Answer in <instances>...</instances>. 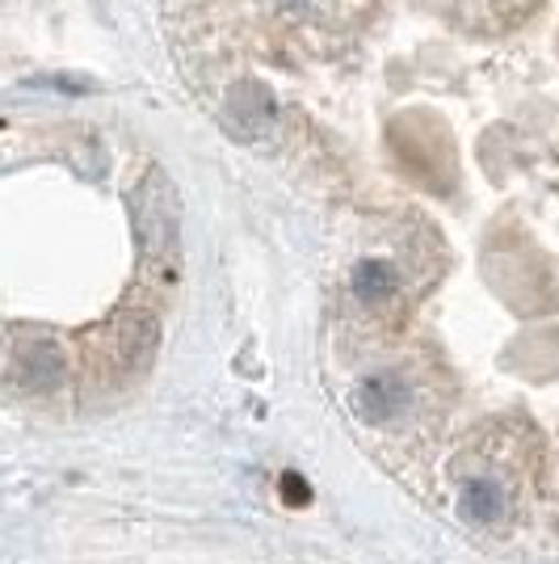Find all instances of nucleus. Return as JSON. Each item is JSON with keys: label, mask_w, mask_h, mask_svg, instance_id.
I'll return each instance as SVG.
<instances>
[{"label": "nucleus", "mask_w": 559, "mask_h": 564, "mask_svg": "<svg viewBox=\"0 0 559 564\" xmlns=\"http://www.w3.org/2000/svg\"><path fill=\"white\" fill-rule=\"evenodd\" d=\"M135 228L147 261H177V212H173V189L164 186L161 173H152L143 182L135 198Z\"/></svg>", "instance_id": "1"}, {"label": "nucleus", "mask_w": 559, "mask_h": 564, "mask_svg": "<svg viewBox=\"0 0 559 564\" xmlns=\"http://www.w3.org/2000/svg\"><path fill=\"white\" fill-rule=\"evenodd\" d=\"M161 350V325L147 316V312H135L118 325L114 337V358L122 376H143L152 367V358Z\"/></svg>", "instance_id": "2"}, {"label": "nucleus", "mask_w": 559, "mask_h": 564, "mask_svg": "<svg viewBox=\"0 0 559 564\" xmlns=\"http://www.w3.org/2000/svg\"><path fill=\"white\" fill-rule=\"evenodd\" d=\"M408 400H413V388L399 376H371L358 383L353 409H358L366 422H396L399 413L408 409Z\"/></svg>", "instance_id": "3"}, {"label": "nucleus", "mask_w": 559, "mask_h": 564, "mask_svg": "<svg viewBox=\"0 0 559 564\" xmlns=\"http://www.w3.org/2000/svg\"><path fill=\"white\" fill-rule=\"evenodd\" d=\"M13 371H18V379H22L25 388L51 392V388L64 383V371H68V367H64V350H59L55 341H34V346L18 350Z\"/></svg>", "instance_id": "4"}, {"label": "nucleus", "mask_w": 559, "mask_h": 564, "mask_svg": "<svg viewBox=\"0 0 559 564\" xmlns=\"http://www.w3.org/2000/svg\"><path fill=\"white\" fill-rule=\"evenodd\" d=\"M235 131L244 135V140H256L270 122H274V101L270 94L261 89V85H244L240 94H235Z\"/></svg>", "instance_id": "5"}, {"label": "nucleus", "mask_w": 559, "mask_h": 564, "mask_svg": "<svg viewBox=\"0 0 559 564\" xmlns=\"http://www.w3.org/2000/svg\"><path fill=\"white\" fill-rule=\"evenodd\" d=\"M396 270L387 265V261H358V270H353V295L362 300V304H383L387 295H396Z\"/></svg>", "instance_id": "6"}, {"label": "nucleus", "mask_w": 559, "mask_h": 564, "mask_svg": "<svg viewBox=\"0 0 559 564\" xmlns=\"http://www.w3.org/2000/svg\"><path fill=\"white\" fill-rule=\"evenodd\" d=\"M459 514L475 518V522H496V518L505 514V494H501V485H492V480L467 485L463 501H459Z\"/></svg>", "instance_id": "7"}, {"label": "nucleus", "mask_w": 559, "mask_h": 564, "mask_svg": "<svg viewBox=\"0 0 559 564\" xmlns=\"http://www.w3.org/2000/svg\"><path fill=\"white\" fill-rule=\"evenodd\" d=\"M278 494H282V501H286L291 510H299V506H307V501H311V489H307V480L299 476V471H282Z\"/></svg>", "instance_id": "8"}]
</instances>
